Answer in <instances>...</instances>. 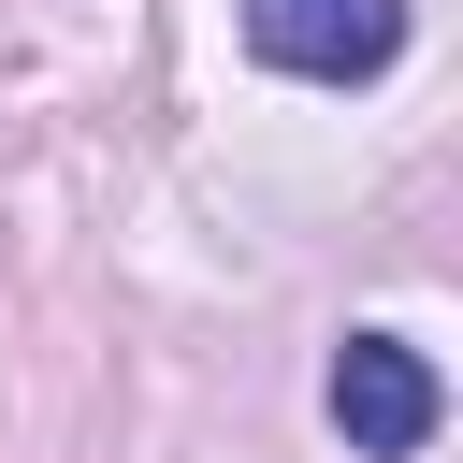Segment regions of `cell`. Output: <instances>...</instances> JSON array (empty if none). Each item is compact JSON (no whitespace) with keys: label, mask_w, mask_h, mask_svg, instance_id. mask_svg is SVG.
I'll return each mask as SVG.
<instances>
[{"label":"cell","mask_w":463,"mask_h":463,"mask_svg":"<svg viewBox=\"0 0 463 463\" xmlns=\"http://www.w3.org/2000/svg\"><path fill=\"white\" fill-rule=\"evenodd\" d=\"M246 43L304 87H362L405 58V0H246Z\"/></svg>","instance_id":"cell-2"},{"label":"cell","mask_w":463,"mask_h":463,"mask_svg":"<svg viewBox=\"0 0 463 463\" xmlns=\"http://www.w3.org/2000/svg\"><path fill=\"white\" fill-rule=\"evenodd\" d=\"M434 420H449V391H434V362H420L405 333H347V347H333V434H347L362 463L434 449Z\"/></svg>","instance_id":"cell-1"}]
</instances>
